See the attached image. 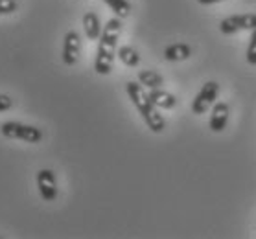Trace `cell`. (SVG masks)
Wrapping results in <instances>:
<instances>
[{
	"label": "cell",
	"mask_w": 256,
	"mask_h": 239,
	"mask_svg": "<svg viewBox=\"0 0 256 239\" xmlns=\"http://www.w3.org/2000/svg\"><path fill=\"white\" fill-rule=\"evenodd\" d=\"M122 31V22L120 18H111L105 24L102 37H100L98 53H96V61H94V70L100 76H107L112 70V63H114V52H116V41Z\"/></svg>",
	"instance_id": "1"
},
{
	"label": "cell",
	"mask_w": 256,
	"mask_h": 239,
	"mask_svg": "<svg viewBox=\"0 0 256 239\" xmlns=\"http://www.w3.org/2000/svg\"><path fill=\"white\" fill-rule=\"evenodd\" d=\"M0 133L6 138H13V140H24L28 144H39L42 140L41 129L34 127V125H24V123L17 122H6L0 125Z\"/></svg>",
	"instance_id": "3"
},
{
	"label": "cell",
	"mask_w": 256,
	"mask_h": 239,
	"mask_svg": "<svg viewBox=\"0 0 256 239\" xmlns=\"http://www.w3.org/2000/svg\"><path fill=\"white\" fill-rule=\"evenodd\" d=\"M118 59L126 66H136L140 63V55L133 46H120L118 48Z\"/></svg>",
	"instance_id": "13"
},
{
	"label": "cell",
	"mask_w": 256,
	"mask_h": 239,
	"mask_svg": "<svg viewBox=\"0 0 256 239\" xmlns=\"http://www.w3.org/2000/svg\"><path fill=\"white\" fill-rule=\"evenodd\" d=\"M17 11V2L15 0H0V15Z\"/></svg>",
	"instance_id": "16"
},
{
	"label": "cell",
	"mask_w": 256,
	"mask_h": 239,
	"mask_svg": "<svg viewBox=\"0 0 256 239\" xmlns=\"http://www.w3.org/2000/svg\"><path fill=\"white\" fill-rule=\"evenodd\" d=\"M104 2L116 13L118 18H126L131 13V4H129L128 0H104Z\"/></svg>",
	"instance_id": "14"
},
{
	"label": "cell",
	"mask_w": 256,
	"mask_h": 239,
	"mask_svg": "<svg viewBox=\"0 0 256 239\" xmlns=\"http://www.w3.org/2000/svg\"><path fill=\"white\" fill-rule=\"evenodd\" d=\"M80 53H82V37L78 31H68L63 42V63L74 66L80 59Z\"/></svg>",
	"instance_id": "7"
},
{
	"label": "cell",
	"mask_w": 256,
	"mask_h": 239,
	"mask_svg": "<svg viewBox=\"0 0 256 239\" xmlns=\"http://www.w3.org/2000/svg\"><path fill=\"white\" fill-rule=\"evenodd\" d=\"M13 107V99L10 96H4V94H0V112L8 111V109H12Z\"/></svg>",
	"instance_id": "17"
},
{
	"label": "cell",
	"mask_w": 256,
	"mask_h": 239,
	"mask_svg": "<svg viewBox=\"0 0 256 239\" xmlns=\"http://www.w3.org/2000/svg\"><path fill=\"white\" fill-rule=\"evenodd\" d=\"M199 4H203V6H210V4H218V2H223V0H198Z\"/></svg>",
	"instance_id": "18"
},
{
	"label": "cell",
	"mask_w": 256,
	"mask_h": 239,
	"mask_svg": "<svg viewBox=\"0 0 256 239\" xmlns=\"http://www.w3.org/2000/svg\"><path fill=\"white\" fill-rule=\"evenodd\" d=\"M37 188H39V193L41 197L46 201V203H52L58 197V182H56V175L50 169H41L37 173Z\"/></svg>",
	"instance_id": "6"
},
{
	"label": "cell",
	"mask_w": 256,
	"mask_h": 239,
	"mask_svg": "<svg viewBox=\"0 0 256 239\" xmlns=\"http://www.w3.org/2000/svg\"><path fill=\"white\" fill-rule=\"evenodd\" d=\"M244 29H256V15L254 13H245V15H232V17L223 18L220 22V31L225 35H232L236 31H244Z\"/></svg>",
	"instance_id": "5"
},
{
	"label": "cell",
	"mask_w": 256,
	"mask_h": 239,
	"mask_svg": "<svg viewBox=\"0 0 256 239\" xmlns=\"http://www.w3.org/2000/svg\"><path fill=\"white\" fill-rule=\"evenodd\" d=\"M218 94H220V85L216 81L204 83L203 88L199 90V94L196 96V99L192 101V112L196 116H201L208 111L210 107H214L216 99H218Z\"/></svg>",
	"instance_id": "4"
},
{
	"label": "cell",
	"mask_w": 256,
	"mask_h": 239,
	"mask_svg": "<svg viewBox=\"0 0 256 239\" xmlns=\"http://www.w3.org/2000/svg\"><path fill=\"white\" fill-rule=\"evenodd\" d=\"M138 83L142 87L152 88H160L164 85V79L160 74H157L155 70H140L138 72Z\"/></svg>",
	"instance_id": "12"
},
{
	"label": "cell",
	"mask_w": 256,
	"mask_h": 239,
	"mask_svg": "<svg viewBox=\"0 0 256 239\" xmlns=\"http://www.w3.org/2000/svg\"><path fill=\"white\" fill-rule=\"evenodd\" d=\"M247 63L256 66V29L250 31L249 46H247Z\"/></svg>",
	"instance_id": "15"
},
{
	"label": "cell",
	"mask_w": 256,
	"mask_h": 239,
	"mask_svg": "<svg viewBox=\"0 0 256 239\" xmlns=\"http://www.w3.org/2000/svg\"><path fill=\"white\" fill-rule=\"evenodd\" d=\"M228 112H230V109H228L227 103H214V107H212V116H210V122H208V127L214 131V133H222L223 129L227 127L228 123Z\"/></svg>",
	"instance_id": "8"
},
{
	"label": "cell",
	"mask_w": 256,
	"mask_h": 239,
	"mask_svg": "<svg viewBox=\"0 0 256 239\" xmlns=\"http://www.w3.org/2000/svg\"><path fill=\"white\" fill-rule=\"evenodd\" d=\"M83 29H85V35L88 37V41H98L102 37V24H100L98 15L94 11H87L83 15Z\"/></svg>",
	"instance_id": "9"
},
{
	"label": "cell",
	"mask_w": 256,
	"mask_h": 239,
	"mask_svg": "<svg viewBox=\"0 0 256 239\" xmlns=\"http://www.w3.org/2000/svg\"><path fill=\"white\" fill-rule=\"evenodd\" d=\"M190 55H192V48L184 42L170 44V46L164 48V59L166 61H186Z\"/></svg>",
	"instance_id": "11"
},
{
	"label": "cell",
	"mask_w": 256,
	"mask_h": 239,
	"mask_svg": "<svg viewBox=\"0 0 256 239\" xmlns=\"http://www.w3.org/2000/svg\"><path fill=\"white\" fill-rule=\"evenodd\" d=\"M148 94H150L153 105L157 107V109H166L168 111V109H174L177 105V98H175L174 94L162 90V88H152Z\"/></svg>",
	"instance_id": "10"
},
{
	"label": "cell",
	"mask_w": 256,
	"mask_h": 239,
	"mask_svg": "<svg viewBox=\"0 0 256 239\" xmlns=\"http://www.w3.org/2000/svg\"><path fill=\"white\" fill-rule=\"evenodd\" d=\"M126 90H128L129 99L133 101V105L138 109V112L144 118L148 129H152L153 133H162L164 127H166V122H164L162 114L158 112V109L153 105L150 94L146 92L144 87L136 81H129L126 83Z\"/></svg>",
	"instance_id": "2"
}]
</instances>
